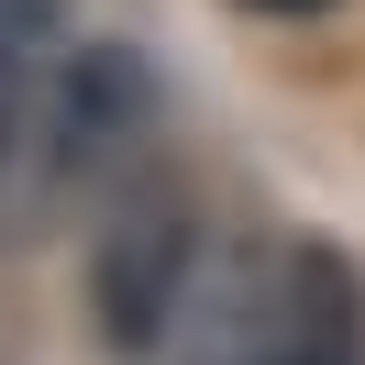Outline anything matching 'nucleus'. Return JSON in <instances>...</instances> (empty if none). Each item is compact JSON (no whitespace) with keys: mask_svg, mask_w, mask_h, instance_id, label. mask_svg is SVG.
<instances>
[{"mask_svg":"<svg viewBox=\"0 0 365 365\" xmlns=\"http://www.w3.org/2000/svg\"><path fill=\"white\" fill-rule=\"evenodd\" d=\"M34 122H45V56H34V23H0V188L34 155Z\"/></svg>","mask_w":365,"mask_h":365,"instance_id":"obj_4","label":"nucleus"},{"mask_svg":"<svg viewBox=\"0 0 365 365\" xmlns=\"http://www.w3.org/2000/svg\"><path fill=\"white\" fill-rule=\"evenodd\" d=\"M210 365H365V277H354V255L321 244V232H288L244 277Z\"/></svg>","mask_w":365,"mask_h":365,"instance_id":"obj_2","label":"nucleus"},{"mask_svg":"<svg viewBox=\"0 0 365 365\" xmlns=\"http://www.w3.org/2000/svg\"><path fill=\"white\" fill-rule=\"evenodd\" d=\"M188 299H200V200L166 166H133L89 232V321L122 365H155L188 332Z\"/></svg>","mask_w":365,"mask_h":365,"instance_id":"obj_1","label":"nucleus"},{"mask_svg":"<svg viewBox=\"0 0 365 365\" xmlns=\"http://www.w3.org/2000/svg\"><path fill=\"white\" fill-rule=\"evenodd\" d=\"M255 11H332V0H255Z\"/></svg>","mask_w":365,"mask_h":365,"instance_id":"obj_5","label":"nucleus"},{"mask_svg":"<svg viewBox=\"0 0 365 365\" xmlns=\"http://www.w3.org/2000/svg\"><path fill=\"white\" fill-rule=\"evenodd\" d=\"M155 144V78L133 45H78L45 78V122H34V166L45 188H122Z\"/></svg>","mask_w":365,"mask_h":365,"instance_id":"obj_3","label":"nucleus"}]
</instances>
